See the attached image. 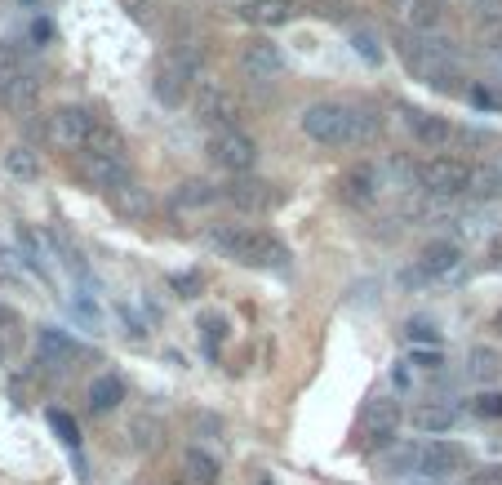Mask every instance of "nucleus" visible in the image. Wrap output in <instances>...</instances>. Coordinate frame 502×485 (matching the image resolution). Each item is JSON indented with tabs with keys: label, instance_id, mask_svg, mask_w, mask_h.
<instances>
[{
	"label": "nucleus",
	"instance_id": "obj_5",
	"mask_svg": "<svg viewBox=\"0 0 502 485\" xmlns=\"http://www.w3.org/2000/svg\"><path fill=\"white\" fill-rule=\"evenodd\" d=\"M396 427H401V401L396 396H369L365 410H361L356 441H361V450L373 454L396 441Z\"/></svg>",
	"mask_w": 502,
	"mask_h": 485
},
{
	"label": "nucleus",
	"instance_id": "obj_3",
	"mask_svg": "<svg viewBox=\"0 0 502 485\" xmlns=\"http://www.w3.org/2000/svg\"><path fill=\"white\" fill-rule=\"evenodd\" d=\"M396 49H401L404 68L413 71L418 80H427V85H435V90H454V80H458V63H454V54H449L444 40L404 32L401 40H396Z\"/></svg>",
	"mask_w": 502,
	"mask_h": 485
},
{
	"label": "nucleus",
	"instance_id": "obj_38",
	"mask_svg": "<svg viewBox=\"0 0 502 485\" xmlns=\"http://www.w3.org/2000/svg\"><path fill=\"white\" fill-rule=\"evenodd\" d=\"M173 290H178L183 299H196V290H201V277H196V272H187V277H173Z\"/></svg>",
	"mask_w": 502,
	"mask_h": 485
},
{
	"label": "nucleus",
	"instance_id": "obj_10",
	"mask_svg": "<svg viewBox=\"0 0 502 485\" xmlns=\"http://www.w3.org/2000/svg\"><path fill=\"white\" fill-rule=\"evenodd\" d=\"M463 468H467V450L454 446V441H432V446L418 450V472L423 477H454Z\"/></svg>",
	"mask_w": 502,
	"mask_h": 485
},
{
	"label": "nucleus",
	"instance_id": "obj_30",
	"mask_svg": "<svg viewBox=\"0 0 502 485\" xmlns=\"http://www.w3.org/2000/svg\"><path fill=\"white\" fill-rule=\"evenodd\" d=\"M498 370L502 365H498V356H494L489 347H476V352H471V374H476V379H494Z\"/></svg>",
	"mask_w": 502,
	"mask_h": 485
},
{
	"label": "nucleus",
	"instance_id": "obj_19",
	"mask_svg": "<svg viewBox=\"0 0 502 485\" xmlns=\"http://www.w3.org/2000/svg\"><path fill=\"white\" fill-rule=\"evenodd\" d=\"M107 201H111V209H116L120 218H130V223L147 218V209H152V196H147V187H138L134 178H125L120 187H111V192H107Z\"/></svg>",
	"mask_w": 502,
	"mask_h": 485
},
{
	"label": "nucleus",
	"instance_id": "obj_12",
	"mask_svg": "<svg viewBox=\"0 0 502 485\" xmlns=\"http://www.w3.org/2000/svg\"><path fill=\"white\" fill-rule=\"evenodd\" d=\"M458 263H463V249H458V245L432 241V245H423V254H418L413 280H440V277H449V272H458Z\"/></svg>",
	"mask_w": 502,
	"mask_h": 485
},
{
	"label": "nucleus",
	"instance_id": "obj_21",
	"mask_svg": "<svg viewBox=\"0 0 502 485\" xmlns=\"http://www.w3.org/2000/svg\"><path fill=\"white\" fill-rule=\"evenodd\" d=\"M378 170L373 165H356V170L342 174V201H351V206H373V196H378Z\"/></svg>",
	"mask_w": 502,
	"mask_h": 485
},
{
	"label": "nucleus",
	"instance_id": "obj_40",
	"mask_svg": "<svg viewBox=\"0 0 502 485\" xmlns=\"http://www.w3.org/2000/svg\"><path fill=\"white\" fill-rule=\"evenodd\" d=\"M413 361H418L423 370H435V365H440V352H413Z\"/></svg>",
	"mask_w": 502,
	"mask_h": 485
},
{
	"label": "nucleus",
	"instance_id": "obj_41",
	"mask_svg": "<svg viewBox=\"0 0 502 485\" xmlns=\"http://www.w3.org/2000/svg\"><path fill=\"white\" fill-rule=\"evenodd\" d=\"M489 258L502 268V237H494V245H489Z\"/></svg>",
	"mask_w": 502,
	"mask_h": 485
},
{
	"label": "nucleus",
	"instance_id": "obj_43",
	"mask_svg": "<svg viewBox=\"0 0 502 485\" xmlns=\"http://www.w3.org/2000/svg\"><path fill=\"white\" fill-rule=\"evenodd\" d=\"M23 5H40V0H23Z\"/></svg>",
	"mask_w": 502,
	"mask_h": 485
},
{
	"label": "nucleus",
	"instance_id": "obj_33",
	"mask_svg": "<svg viewBox=\"0 0 502 485\" xmlns=\"http://www.w3.org/2000/svg\"><path fill=\"white\" fill-rule=\"evenodd\" d=\"M49 427H54V432L68 441V446H76V441H80V427H76V423H71L63 410H49Z\"/></svg>",
	"mask_w": 502,
	"mask_h": 485
},
{
	"label": "nucleus",
	"instance_id": "obj_39",
	"mask_svg": "<svg viewBox=\"0 0 502 485\" xmlns=\"http://www.w3.org/2000/svg\"><path fill=\"white\" fill-rule=\"evenodd\" d=\"M18 325H23V316L14 312V308H9V303H0V334H14V330H18Z\"/></svg>",
	"mask_w": 502,
	"mask_h": 485
},
{
	"label": "nucleus",
	"instance_id": "obj_16",
	"mask_svg": "<svg viewBox=\"0 0 502 485\" xmlns=\"http://www.w3.org/2000/svg\"><path fill=\"white\" fill-rule=\"evenodd\" d=\"M404 125H409V134L423 142V147H444V142L454 139V125L444 116H427L418 107H404Z\"/></svg>",
	"mask_w": 502,
	"mask_h": 485
},
{
	"label": "nucleus",
	"instance_id": "obj_8",
	"mask_svg": "<svg viewBox=\"0 0 502 485\" xmlns=\"http://www.w3.org/2000/svg\"><path fill=\"white\" fill-rule=\"evenodd\" d=\"M209 156H214V165H223V170L249 174L254 161H258V142L249 139L245 130H214V134H209Z\"/></svg>",
	"mask_w": 502,
	"mask_h": 485
},
{
	"label": "nucleus",
	"instance_id": "obj_26",
	"mask_svg": "<svg viewBox=\"0 0 502 485\" xmlns=\"http://www.w3.org/2000/svg\"><path fill=\"white\" fill-rule=\"evenodd\" d=\"M454 406H440V401H432V406H418L413 410V427L418 432H449L454 427Z\"/></svg>",
	"mask_w": 502,
	"mask_h": 485
},
{
	"label": "nucleus",
	"instance_id": "obj_13",
	"mask_svg": "<svg viewBox=\"0 0 502 485\" xmlns=\"http://www.w3.org/2000/svg\"><path fill=\"white\" fill-rule=\"evenodd\" d=\"M285 68V58H280V49L271 45V40H249L245 49H240V71L249 76V80H276Z\"/></svg>",
	"mask_w": 502,
	"mask_h": 485
},
{
	"label": "nucleus",
	"instance_id": "obj_35",
	"mask_svg": "<svg viewBox=\"0 0 502 485\" xmlns=\"http://www.w3.org/2000/svg\"><path fill=\"white\" fill-rule=\"evenodd\" d=\"M120 9L138 18V23H147V18H156V0H120Z\"/></svg>",
	"mask_w": 502,
	"mask_h": 485
},
{
	"label": "nucleus",
	"instance_id": "obj_11",
	"mask_svg": "<svg viewBox=\"0 0 502 485\" xmlns=\"http://www.w3.org/2000/svg\"><path fill=\"white\" fill-rule=\"evenodd\" d=\"M36 352H40V365H49V370H68V365H76L80 356H89V352L76 343L71 334H63V330H40Z\"/></svg>",
	"mask_w": 502,
	"mask_h": 485
},
{
	"label": "nucleus",
	"instance_id": "obj_15",
	"mask_svg": "<svg viewBox=\"0 0 502 485\" xmlns=\"http://www.w3.org/2000/svg\"><path fill=\"white\" fill-rule=\"evenodd\" d=\"M240 14L254 27H285V23L298 18V0H245Z\"/></svg>",
	"mask_w": 502,
	"mask_h": 485
},
{
	"label": "nucleus",
	"instance_id": "obj_25",
	"mask_svg": "<svg viewBox=\"0 0 502 485\" xmlns=\"http://www.w3.org/2000/svg\"><path fill=\"white\" fill-rule=\"evenodd\" d=\"M467 196H476V201H494V196H502V174L494 170V165H471Z\"/></svg>",
	"mask_w": 502,
	"mask_h": 485
},
{
	"label": "nucleus",
	"instance_id": "obj_27",
	"mask_svg": "<svg viewBox=\"0 0 502 485\" xmlns=\"http://www.w3.org/2000/svg\"><path fill=\"white\" fill-rule=\"evenodd\" d=\"M183 477L192 485H218V463L204 450H187L183 454Z\"/></svg>",
	"mask_w": 502,
	"mask_h": 485
},
{
	"label": "nucleus",
	"instance_id": "obj_42",
	"mask_svg": "<svg viewBox=\"0 0 502 485\" xmlns=\"http://www.w3.org/2000/svg\"><path fill=\"white\" fill-rule=\"evenodd\" d=\"M494 330H498V334H502V308H498V312H494Z\"/></svg>",
	"mask_w": 502,
	"mask_h": 485
},
{
	"label": "nucleus",
	"instance_id": "obj_20",
	"mask_svg": "<svg viewBox=\"0 0 502 485\" xmlns=\"http://www.w3.org/2000/svg\"><path fill=\"white\" fill-rule=\"evenodd\" d=\"M36 94H40V80H36V71H18L9 85H0V103L9 107V111H18V116H27L36 107Z\"/></svg>",
	"mask_w": 502,
	"mask_h": 485
},
{
	"label": "nucleus",
	"instance_id": "obj_2",
	"mask_svg": "<svg viewBox=\"0 0 502 485\" xmlns=\"http://www.w3.org/2000/svg\"><path fill=\"white\" fill-rule=\"evenodd\" d=\"M209 245L223 249L227 258L245 263V268H285L289 263V249L280 237H271L263 227H245V223H227V227H214Z\"/></svg>",
	"mask_w": 502,
	"mask_h": 485
},
{
	"label": "nucleus",
	"instance_id": "obj_9",
	"mask_svg": "<svg viewBox=\"0 0 502 485\" xmlns=\"http://www.w3.org/2000/svg\"><path fill=\"white\" fill-rule=\"evenodd\" d=\"M89 130H94V116L85 107H58L49 116V125H45V139L54 142L58 152H80L85 139H89Z\"/></svg>",
	"mask_w": 502,
	"mask_h": 485
},
{
	"label": "nucleus",
	"instance_id": "obj_24",
	"mask_svg": "<svg viewBox=\"0 0 502 485\" xmlns=\"http://www.w3.org/2000/svg\"><path fill=\"white\" fill-rule=\"evenodd\" d=\"M218 201V187H209L201 178H192V183H178V192H173V209L183 214V209H204Z\"/></svg>",
	"mask_w": 502,
	"mask_h": 485
},
{
	"label": "nucleus",
	"instance_id": "obj_4",
	"mask_svg": "<svg viewBox=\"0 0 502 485\" xmlns=\"http://www.w3.org/2000/svg\"><path fill=\"white\" fill-rule=\"evenodd\" d=\"M196 68H201V54L192 49H173L156 63V76H152V90L165 107H183V99L196 90Z\"/></svg>",
	"mask_w": 502,
	"mask_h": 485
},
{
	"label": "nucleus",
	"instance_id": "obj_1",
	"mask_svg": "<svg viewBox=\"0 0 502 485\" xmlns=\"http://www.w3.org/2000/svg\"><path fill=\"white\" fill-rule=\"evenodd\" d=\"M302 134L320 147H356L378 134V116L347 103H311L302 111Z\"/></svg>",
	"mask_w": 502,
	"mask_h": 485
},
{
	"label": "nucleus",
	"instance_id": "obj_31",
	"mask_svg": "<svg viewBox=\"0 0 502 485\" xmlns=\"http://www.w3.org/2000/svg\"><path fill=\"white\" fill-rule=\"evenodd\" d=\"M471 415L476 418H502V392H480L471 401Z\"/></svg>",
	"mask_w": 502,
	"mask_h": 485
},
{
	"label": "nucleus",
	"instance_id": "obj_44",
	"mask_svg": "<svg viewBox=\"0 0 502 485\" xmlns=\"http://www.w3.org/2000/svg\"><path fill=\"white\" fill-rule=\"evenodd\" d=\"M494 103H498V107H502V94H498V99H494Z\"/></svg>",
	"mask_w": 502,
	"mask_h": 485
},
{
	"label": "nucleus",
	"instance_id": "obj_7",
	"mask_svg": "<svg viewBox=\"0 0 502 485\" xmlns=\"http://www.w3.org/2000/svg\"><path fill=\"white\" fill-rule=\"evenodd\" d=\"M467 178H471V165L458 161V156H432L413 170V183L427 192V196H463L467 192Z\"/></svg>",
	"mask_w": 502,
	"mask_h": 485
},
{
	"label": "nucleus",
	"instance_id": "obj_22",
	"mask_svg": "<svg viewBox=\"0 0 502 485\" xmlns=\"http://www.w3.org/2000/svg\"><path fill=\"white\" fill-rule=\"evenodd\" d=\"M80 152L102 156V161H130V156H125V139H120V130H116V125H102V121H94V130H89V139H85Z\"/></svg>",
	"mask_w": 502,
	"mask_h": 485
},
{
	"label": "nucleus",
	"instance_id": "obj_6",
	"mask_svg": "<svg viewBox=\"0 0 502 485\" xmlns=\"http://www.w3.org/2000/svg\"><path fill=\"white\" fill-rule=\"evenodd\" d=\"M192 103H196V116L204 125H214V130H240V121H245L240 94L227 90V85H218V80H201Z\"/></svg>",
	"mask_w": 502,
	"mask_h": 485
},
{
	"label": "nucleus",
	"instance_id": "obj_32",
	"mask_svg": "<svg viewBox=\"0 0 502 485\" xmlns=\"http://www.w3.org/2000/svg\"><path fill=\"white\" fill-rule=\"evenodd\" d=\"M387 468H392V472H418V446H401V450H392Z\"/></svg>",
	"mask_w": 502,
	"mask_h": 485
},
{
	"label": "nucleus",
	"instance_id": "obj_29",
	"mask_svg": "<svg viewBox=\"0 0 502 485\" xmlns=\"http://www.w3.org/2000/svg\"><path fill=\"white\" fill-rule=\"evenodd\" d=\"M18 71H27V58L18 54V45H9V40H0V85H9Z\"/></svg>",
	"mask_w": 502,
	"mask_h": 485
},
{
	"label": "nucleus",
	"instance_id": "obj_18",
	"mask_svg": "<svg viewBox=\"0 0 502 485\" xmlns=\"http://www.w3.org/2000/svg\"><path fill=\"white\" fill-rule=\"evenodd\" d=\"M444 18V5L440 0H401V23L404 32L413 36H432Z\"/></svg>",
	"mask_w": 502,
	"mask_h": 485
},
{
	"label": "nucleus",
	"instance_id": "obj_36",
	"mask_svg": "<svg viewBox=\"0 0 502 485\" xmlns=\"http://www.w3.org/2000/svg\"><path fill=\"white\" fill-rule=\"evenodd\" d=\"M409 343H435V325H427V321H409Z\"/></svg>",
	"mask_w": 502,
	"mask_h": 485
},
{
	"label": "nucleus",
	"instance_id": "obj_28",
	"mask_svg": "<svg viewBox=\"0 0 502 485\" xmlns=\"http://www.w3.org/2000/svg\"><path fill=\"white\" fill-rule=\"evenodd\" d=\"M5 170L14 178H40V156L32 147H14V152H5Z\"/></svg>",
	"mask_w": 502,
	"mask_h": 485
},
{
	"label": "nucleus",
	"instance_id": "obj_34",
	"mask_svg": "<svg viewBox=\"0 0 502 485\" xmlns=\"http://www.w3.org/2000/svg\"><path fill=\"white\" fill-rule=\"evenodd\" d=\"M351 45H356V54H365V63H382V49H378V40L369 32H356L351 36Z\"/></svg>",
	"mask_w": 502,
	"mask_h": 485
},
{
	"label": "nucleus",
	"instance_id": "obj_17",
	"mask_svg": "<svg viewBox=\"0 0 502 485\" xmlns=\"http://www.w3.org/2000/svg\"><path fill=\"white\" fill-rule=\"evenodd\" d=\"M227 201L245 214H263V209L276 206V192H271V183H258V178H235L227 187Z\"/></svg>",
	"mask_w": 502,
	"mask_h": 485
},
{
	"label": "nucleus",
	"instance_id": "obj_37",
	"mask_svg": "<svg viewBox=\"0 0 502 485\" xmlns=\"http://www.w3.org/2000/svg\"><path fill=\"white\" fill-rule=\"evenodd\" d=\"M463 485H502V463H494V468H480V472H471Z\"/></svg>",
	"mask_w": 502,
	"mask_h": 485
},
{
	"label": "nucleus",
	"instance_id": "obj_23",
	"mask_svg": "<svg viewBox=\"0 0 502 485\" xmlns=\"http://www.w3.org/2000/svg\"><path fill=\"white\" fill-rule=\"evenodd\" d=\"M120 401H125V383L116 379V374H99V379L89 383V410H94V415L116 410Z\"/></svg>",
	"mask_w": 502,
	"mask_h": 485
},
{
	"label": "nucleus",
	"instance_id": "obj_14",
	"mask_svg": "<svg viewBox=\"0 0 502 485\" xmlns=\"http://www.w3.org/2000/svg\"><path fill=\"white\" fill-rule=\"evenodd\" d=\"M76 170H80L85 183H94V187H102V192L120 187L125 178H134V174H130V161H102V156H89V152L76 156Z\"/></svg>",
	"mask_w": 502,
	"mask_h": 485
}]
</instances>
